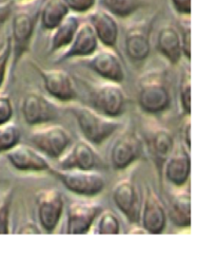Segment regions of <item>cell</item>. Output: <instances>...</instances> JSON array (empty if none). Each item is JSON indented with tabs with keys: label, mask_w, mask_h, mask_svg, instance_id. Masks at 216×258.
<instances>
[{
	"label": "cell",
	"mask_w": 216,
	"mask_h": 258,
	"mask_svg": "<svg viewBox=\"0 0 216 258\" xmlns=\"http://www.w3.org/2000/svg\"><path fill=\"white\" fill-rule=\"evenodd\" d=\"M40 9V7H39ZM39 9L30 10L20 8L13 12L12 18V57L13 69L16 68L18 61L30 50L36 26L39 18Z\"/></svg>",
	"instance_id": "4"
},
{
	"label": "cell",
	"mask_w": 216,
	"mask_h": 258,
	"mask_svg": "<svg viewBox=\"0 0 216 258\" xmlns=\"http://www.w3.org/2000/svg\"><path fill=\"white\" fill-rule=\"evenodd\" d=\"M3 44V42H0V45H2Z\"/></svg>",
	"instance_id": "39"
},
{
	"label": "cell",
	"mask_w": 216,
	"mask_h": 258,
	"mask_svg": "<svg viewBox=\"0 0 216 258\" xmlns=\"http://www.w3.org/2000/svg\"><path fill=\"white\" fill-rule=\"evenodd\" d=\"M99 48V41L88 21L80 23L70 46L62 52L58 61L73 58H85Z\"/></svg>",
	"instance_id": "20"
},
{
	"label": "cell",
	"mask_w": 216,
	"mask_h": 258,
	"mask_svg": "<svg viewBox=\"0 0 216 258\" xmlns=\"http://www.w3.org/2000/svg\"><path fill=\"white\" fill-rule=\"evenodd\" d=\"M14 115V108L10 96L5 93H0V125L12 121Z\"/></svg>",
	"instance_id": "34"
},
{
	"label": "cell",
	"mask_w": 216,
	"mask_h": 258,
	"mask_svg": "<svg viewBox=\"0 0 216 258\" xmlns=\"http://www.w3.org/2000/svg\"><path fill=\"white\" fill-rule=\"evenodd\" d=\"M125 49L130 59L143 61L151 52V23L142 21L128 28L125 35Z\"/></svg>",
	"instance_id": "18"
},
{
	"label": "cell",
	"mask_w": 216,
	"mask_h": 258,
	"mask_svg": "<svg viewBox=\"0 0 216 258\" xmlns=\"http://www.w3.org/2000/svg\"><path fill=\"white\" fill-rule=\"evenodd\" d=\"M150 147L156 164L161 169L166 160L175 148L174 137H173L169 129L159 127L155 129L152 136H151Z\"/></svg>",
	"instance_id": "25"
},
{
	"label": "cell",
	"mask_w": 216,
	"mask_h": 258,
	"mask_svg": "<svg viewBox=\"0 0 216 258\" xmlns=\"http://www.w3.org/2000/svg\"><path fill=\"white\" fill-rule=\"evenodd\" d=\"M138 105L149 114H159L171 105L169 86L159 71L149 73L139 81Z\"/></svg>",
	"instance_id": "3"
},
{
	"label": "cell",
	"mask_w": 216,
	"mask_h": 258,
	"mask_svg": "<svg viewBox=\"0 0 216 258\" xmlns=\"http://www.w3.org/2000/svg\"><path fill=\"white\" fill-rule=\"evenodd\" d=\"M14 2H17V3H24V4H26V3L31 2V0H14Z\"/></svg>",
	"instance_id": "38"
},
{
	"label": "cell",
	"mask_w": 216,
	"mask_h": 258,
	"mask_svg": "<svg viewBox=\"0 0 216 258\" xmlns=\"http://www.w3.org/2000/svg\"><path fill=\"white\" fill-rule=\"evenodd\" d=\"M91 231L99 235H117L121 233V222L116 214L110 210H102L94 221Z\"/></svg>",
	"instance_id": "27"
},
{
	"label": "cell",
	"mask_w": 216,
	"mask_h": 258,
	"mask_svg": "<svg viewBox=\"0 0 216 258\" xmlns=\"http://www.w3.org/2000/svg\"><path fill=\"white\" fill-rule=\"evenodd\" d=\"M80 23L81 21L77 14L70 13L56 28L52 30L49 51L55 53L66 50L76 34Z\"/></svg>",
	"instance_id": "23"
},
{
	"label": "cell",
	"mask_w": 216,
	"mask_h": 258,
	"mask_svg": "<svg viewBox=\"0 0 216 258\" xmlns=\"http://www.w3.org/2000/svg\"><path fill=\"white\" fill-rule=\"evenodd\" d=\"M11 58H12V39L11 36H8L6 41L0 45V89L5 84Z\"/></svg>",
	"instance_id": "31"
},
{
	"label": "cell",
	"mask_w": 216,
	"mask_h": 258,
	"mask_svg": "<svg viewBox=\"0 0 216 258\" xmlns=\"http://www.w3.org/2000/svg\"><path fill=\"white\" fill-rule=\"evenodd\" d=\"M82 63L104 81L122 84L126 79L124 64L114 48H98L92 55L83 58Z\"/></svg>",
	"instance_id": "8"
},
{
	"label": "cell",
	"mask_w": 216,
	"mask_h": 258,
	"mask_svg": "<svg viewBox=\"0 0 216 258\" xmlns=\"http://www.w3.org/2000/svg\"><path fill=\"white\" fill-rule=\"evenodd\" d=\"M21 112L28 125L38 126L55 121L59 117L56 105L38 92H29L21 104Z\"/></svg>",
	"instance_id": "14"
},
{
	"label": "cell",
	"mask_w": 216,
	"mask_h": 258,
	"mask_svg": "<svg viewBox=\"0 0 216 258\" xmlns=\"http://www.w3.org/2000/svg\"><path fill=\"white\" fill-rule=\"evenodd\" d=\"M103 162L96 153L93 144L86 140H78L58 159L60 169H97L102 168Z\"/></svg>",
	"instance_id": "11"
},
{
	"label": "cell",
	"mask_w": 216,
	"mask_h": 258,
	"mask_svg": "<svg viewBox=\"0 0 216 258\" xmlns=\"http://www.w3.org/2000/svg\"><path fill=\"white\" fill-rule=\"evenodd\" d=\"M71 11L64 0H45L39 9L38 23L45 31H52L66 18Z\"/></svg>",
	"instance_id": "24"
},
{
	"label": "cell",
	"mask_w": 216,
	"mask_h": 258,
	"mask_svg": "<svg viewBox=\"0 0 216 258\" xmlns=\"http://www.w3.org/2000/svg\"><path fill=\"white\" fill-rule=\"evenodd\" d=\"M86 15L88 23L93 28L99 44L103 47H116L120 37V26L116 17L100 7L98 9L94 8Z\"/></svg>",
	"instance_id": "17"
},
{
	"label": "cell",
	"mask_w": 216,
	"mask_h": 258,
	"mask_svg": "<svg viewBox=\"0 0 216 258\" xmlns=\"http://www.w3.org/2000/svg\"><path fill=\"white\" fill-rule=\"evenodd\" d=\"M102 210L101 204L93 201L71 202L67 209L66 233L69 235L88 234Z\"/></svg>",
	"instance_id": "13"
},
{
	"label": "cell",
	"mask_w": 216,
	"mask_h": 258,
	"mask_svg": "<svg viewBox=\"0 0 216 258\" xmlns=\"http://www.w3.org/2000/svg\"><path fill=\"white\" fill-rule=\"evenodd\" d=\"M182 139H183V145L187 147V149H191V122H190V115H187V120L182 126Z\"/></svg>",
	"instance_id": "37"
},
{
	"label": "cell",
	"mask_w": 216,
	"mask_h": 258,
	"mask_svg": "<svg viewBox=\"0 0 216 258\" xmlns=\"http://www.w3.org/2000/svg\"><path fill=\"white\" fill-rule=\"evenodd\" d=\"M33 67L41 77L43 87L52 98L62 103H73L77 100L76 84L66 70L46 69L35 62Z\"/></svg>",
	"instance_id": "7"
},
{
	"label": "cell",
	"mask_w": 216,
	"mask_h": 258,
	"mask_svg": "<svg viewBox=\"0 0 216 258\" xmlns=\"http://www.w3.org/2000/svg\"><path fill=\"white\" fill-rule=\"evenodd\" d=\"M68 109L76 120L83 139L93 145L102 144L122 127L120 121L100 113L93 107L73 104Z\"/></svg>",
	"instance_id": "1"
},
{
	"label": "cell",
	"mask_w": 216,
	"mask_h": 258,
	"mask_svg": "<svg viewBox=\"0 0 216 258\" xmlns=\"http://www.w3.org/2000/svg\"><path fill=\"white\" fill-rule=\"evenodd\" d=\"M165 177L176 188L186 186L191 174L190 150L180 144L174 148L164 163Z\"/></svg>",
	"instance_id": "19"
},
{
	"label": "cell",
	"mask_w": 216,
	"mask_h": 258,
	"mask_svg": "<svg viewBox=\"0 0 216 258\" xmlns=\"http://www.w3.org/2000/svg\"><path fill=\"white\" fill-rule=\"evenodd\" d=\"M50 173L55 176L68 190L78 196H97L102 192L105 186V179L97 169H60L52 167Z\"/></svg>",
	"instance_id": "2"
},
{
	"label": "cell",
	"mask_w": 216,
	"mask_h": 258,
	"mask_svg": "<svg viewBox=\"0 0 216 258\" xmlns=\"http://www.w3.org/2000/svg\"><path fill=\"white\" fill-rule=\"evenodd\" d=\"M37 215L41 229L46 233H53L60 222L64 200L62 194L55 188H45L36 194Z\"/></svg>",
	"instance_id": "9"
},
{
	"label": "cell",
	"mask_w": 216,
	"mask_h": 258,
	"mask_svg": "<svg viewBox=\"0 0 216 258\" xmlns=\"http://www.w3.org/2000/svg\"><path fill=\"white\" fill-rule=\"evenodd\" d=\"M169 218L172 224L179 229L191 227V194L185 186L173 194L169 203Z\"/></svg>",
	"instance_id": "22"
},
{
	"label": "cell",
	"mask_w": 216,
	"mask_h": 258,
	"mask_svg": "<svg viewBox=\"0 0 216 258\" xmlns=\"http://www.w3.org/2000/svg\"><path fill=\"white\" fill-rule=\"evenodd\" d=\"M156 50L171 64H177L182 58L179 31L171 25L161 27L156 37Z\"/></svg>",
	"instance_id": "21"
},
{
	"label": "cell",
	"mask_w": 216,
	"mask_h": 258,
	"mask_svg": "<svg viewBox=\"0 0 216 258\" xmlns=\"http://www.w3.org/2000/svg\"><path fill=\"white\" fill-rule=\"evenodd\" d=\"M139 220L142 228L149 234H161L167 225V212L165 204L154 188L147 186L142 202Z\"/></svg>",
	"instance_id": "12"
},
{
	"label": "cell",
	"mask_w": 216,
	"mask_h": 258,
	"mask_svg": "<svg viewBox=\"0 0 216 258\" xmlns=\"http://www.w3.org/2000/svg\"><path fill=\"white\" fill-rule=\"evenodd\" d=\"M112 198L116 208L125 215L130 222L136 223L139 221L142 199L132 179L125 178L118 181L113 188Z\"/></svg>",
	"instance_id": "16"
},
{
	"label": "cell",
	"mask_w": 216,
	"mask_h": 258,
	"mask_svg": "<svg viewBox=\"0 0 216 258\" xmlns=\"http://www.w3.org/2000/svg\"><path fill=\"white\" fill-rule=\"evenodd\" d=\"M189 18L190 17L185 18L186 20L182 23L179 31L182 57H185L187 60L191 59V25L189 23Z\"/></svg>",
	"instance_id": "32"
},
{
	"label": "cell",
	"mask_w": 216,
	"mask_h": 258,
	"mask_svg": "<svg viewBox=\"0 0 216 258\" xmlns=\"http://www.w3.org/2000/svg\"><path fill=\"white\" fill-rule=\"evenodd\" d=\"M13 195L12 187L0 189V234H10V212Z\"/></svg>",
	"instance_id": "29"
},
{
	"label": "cell",
	"mask_w": 216,
	"mask_h": 258,
	"mask_svg": "<svg viewBox=\"0 0 216 258\" xmlns=\"http://www.w3.org/2000/svg\"><path fill=\"white\" fill-rule=\"evenodd\" d=\"M10 164L26 173H50L52 166L48 159L35 147L18 143L6 153Z\"/></svg>",
	"instance_id": "15"
},
{
	"label": "cell",
	"mask_w": 216,
	"mask_h": 258,
	"mask_svg": "<svg viewBox=\"0 0 216 258\" xmlns=\"http://www.w3.org/2000/svg\"><path fill=\"white\" fill-rule=\"evenodd\" d=\"M14 10V0H7V2L0 3V29H2L7 24V21L12 17Z\"/></svg>",
	"instance_id": "36"
},
{
	"label": "cell",
	"mask_w": 216,
	"mask_h": 258,
	"mask_svg": "<svg viewBox=\"0 0 216 258\" xmlns=\"http://www.w3.org/2000/svg\"><path fill=\"white\" fill-rule=\"evenodd\" d=\"M20 129L12 121L0 125V154H6L20 143Z\"/></svg>",
	"instance_id": "28"
},
{
	"label": "cell",
	"mask_w": 216,
	"mask_h": 258,
	"mask_svg": "<svg viewBox=\"0 0 216 258\" xmlns=\"http://www.w3.org/2000/svg\"><path fill=\"white\" fill-rule=\"evenodd\" d=\"M30 141L45 157L58 160L71 146L72 136L61 125L42 124L30 134Z\"/></svg>",
	"instance_id": "5"
},
{
	"label": "cell",
	"mask_w": 216,
	"mask_h": 258,
	"mask_svg": "<svg viewBox=\"0 0 216 258\" xmlns=\"http://www.w3.org/2000/svg\"><path fill=\"white\" fill-rule=\"evenodd\" d=\"M68 5L71 13L81 15L89 13L95 8L97 0H64Z\"/></svg>",
	"instance_id": "33"
},
{
	"label": "cell",
	"mask_w": 216,
	"mask_h": 258,
	"mask_svg": "<svg viewBox=\"0 0 216 258\" xmlns=\"http://www.w3.org/2000/svg\"><path fill=\"white\" fill-rule=\"evenodd\" d=\"M179 103L183 114L191 113V74L187 68L183 70L179 84Z\"/></svg>",
	"instance_id": "30"
},
{
	"label": "cell",
	"mask_w": 216,
	"mask_h": 258,
	"mask_svg": "<svg viewBox=\"0 0 216 258\" xmlns=\"http://www.w3.org/2000/svg\"><path fill=\"white\" fill-rule=\"evenodd\" d=\"M93 108L100 113L117 119L126 108V93L121 84L105 81L95 86L91 93Z\"/></svg>",
	"instance_id": "6"
},
{
	"label": "cell",
	"mask_w": 216,
	"mask_h": 258,
	"mask_svg": "<svg viewBox=\"0 0 216 258\" xmlns=\"http://www.w3.org/2000/svg\"><path fill=\"white\" fill-rule=\"evenodd\" d=\"M100 8L115 17L128 18L146 7L144 0H97Z\"/></svg>",
	"instance_id": "26"
},
{
	"label": "cell",
	"mask_w": 216,
	"mask_h": 258,
	"mask_svg": "<svg viewBox=\"0 0 216 258\" xmlns=\"http://www.w3.org/2000/svg\"><path fill=\"white\" fill-rule=\"evenodd\" d=\"M192 0H170L171 7L180 17H190Z\"/></svg>",
	"instance_id": "35"
},
{
	"label": "cell",
	"mask_w": 216,
	"mask_h": 258,
	"mask_svg": "<svg viewBox=\"0 0 216 258\" xmlns=\"http://www.w3.org/2000/svg\"><path fill=\"white\" fill-rule=\"evenodd\" d=\"M144 146L142 139L133 131H126L117 137L111 152V165L116 170H124L142 157Z\"/></svg>",
	"instance_id": "10"
}]
</instances>
